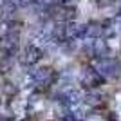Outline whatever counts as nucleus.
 Instances as JSON below:
<instances>
[{
    "label": "nucleus",
    "mask_w": 121,
    "mask_h": 121,
    "mask_svg": "<svg viewBox=\"0 0 121 121\" xmlns=\"http://www.w3.org/2000/svg\"><path fill=\"white\" fill-rule=\"evenodd\" d=\"M40 58H42V51L36 45L29 43L24 51V58H22V60H24V63H27V65H33V63H36Z\"/></svg>",
    "instance_id": "1"
},
{
    "label": "nucleus",
    "mask_w": 121,
    "mask_h": 121,
    "mask_svg": "<svg viewBox=\"0 0 121 121\" xmlns=\"http://www.w3.org/2000/svg\"><path fill=\"white\" fill-rule=\"evenodd\" d=\"M24 121H35V119H33V117H27V119H24Z\"/></svg>",
    "instance_id": "3"
},
{
    "label": "nucleus",
    "mask_w": 121,
    "mask_h": 121,
    "mask_svg": "<svg viewBox=\"0 0 121 121\" xmlns=\"http://www.w3.org/2000/svg\"><path fill=\"white\" fill-rule=\"evenodd\" d=\"M107 121H117L116 114H114V112H110V114H108V117H107Z\"/></svg>",
    "instance_id": "2"
},
{
    "label": "nucleus",
    "mask_w": 121,
    "mask_h": 121,
    "mask_svg": "<svg viewBox=\"0 0 121 121\" xmlns=\"http://www.w3.org/2000/svg\"><path fill=\"white\" fill-rule=\"evenodd\" d=\"M0 47H2V38H0Z\"/></svg>",
    "instance_id": "4"
}]
</instances>
